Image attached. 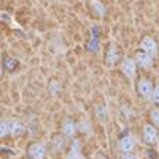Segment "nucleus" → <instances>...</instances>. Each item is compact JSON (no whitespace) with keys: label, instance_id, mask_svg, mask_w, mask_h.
<instances>
[{"label":"nucleus","instance_id":"nucleus-4","mask_svg":"<svg viewBox=\"0 0 159 159\" xmlns=\"http://www.w3.org/2000/svg\"><path fill=\"white\" fill-rule=\"evenodd\" d=\"M135 145H137V142H135L134 137L125 135V137H123L118 141V149L121 151V153H129V152H134Z\"/></svg>","mask_w":159,"mask_h":159},{"label":"nucleus","instance_id":"nucleus-6","mask_svg":"<svg viewBox=\"0 0 159 159\" xmlns=\"http://www.w3.org/2000/svg\"><path fill=\"white\" fill-rule=\"evenodd\" d=\"M134 61H135V63H137V66H141V68L148 69L153 63V57H151L149 54H147V52H144V51H138L135 54Z\"/></svg>","mask_w":159,"mask_h":159},{"label":"nucleus","instance_id":"nucleus-15","mask_svg":"<svg viewBox=\"0 0 159 159\" xmlns=\"http://www.w3.org/2000/svg\"><path fill=\"white\" fill-rule=\"evenodd\" d=\"M96 116L100 121H106L107 120V110L103 104H97L96 106Z\"/></svg>","mask_w":159,"mask_h":159},{"label":"nucleus","instance_id":"nucleus-21","mask_svg":"<svg viewBox=\"0 0 159 159\" xmlns=\"http://www.w3.org/2000/svg\"><path fill=\"white\" fill-rule=\"evenodd\" d=\"M99 42L96 41V39H93V41H90L89 42V45H87V49L89 51H92V52H94V51H97V48H99Z\"/></svg>","mask_w":159,"mask_h":159},{"label":"nucleus","instance_id":"nucleus-20","mask_svg":"<svg viewBox=\"0 0 159 159\" xmlns=\"http://www.w3.org/2000/svg\"><path fill=\"white\" fill-rule=\"evenodd\" d=\"M151 120H152V123L159 128V108H153V110L151 111Z\"/></svg>","mask_w":159,"mask_h":159},{"label":"nucleus","instance_id":"nucleus-3","mask_svg":"<svg viewBox=\"0 0 159 159\" xmlns=\"http://www.w3.org/2000/svg\"><path fill=\"white\" fill-rule=\"evenodd\" d=\"M121 72L132 80L135 78V75H137V63H135V61L131 59V58H125L121 62Z\"/></svg>","mask_w":159,"mask_h":159},{"label":"nucleus","instance_id":"nucleus-12","mask_svg":"<svg viewBox=\"0 0 159 159\" xmlns=\"http://www.w3.org/2000/svg\"><path fill=\"white\" fill-rule=\"evenodd\" d=\"M48 90H49V93H51L52 96L57 97V96H59V94H61L62 84H61L59 80H57V79H52V80L49 82V84H48Z\"/></svg>","mask_w":159,"mask_h":159},{"label":"nucleus","instance_id":"nucleus-13","mask_svg":"<svg viewBox=\"0 0 159 159\" xmlns=\"http://www.w3.org/2000/svg\"><path fill=\"white\" fill-rule=\"evenodd\" d=\"M66 147V137L65 135H57L54 139V149L57 151V152H61V151H63Z\"/></svg>","mask_w":159,"mask_h":159},{"label":"nucleus","instance_id":"nucleus-14","mask_svg":"<svg viewBox=\"0 0 159 159\" xmlns=\"http://www.w3.org/2000/svg\"><path fill=\"white\" fill-rule=\"evenodd\" d=\"M18 66V61L16 58H11V57H6L3 61V68H6L7 70H14Z\"/></svg>","mask_w":159,"mask_h":159},{"label":"nucleus","instance_id":"nucleus-10","mask_svg":"<svg viewBox=\"0 0 159 159\" xmlns=\"http://www.w3.org/2000/svg\"><path fill=\"white\" fill-rule=\"evenodd\" d=\"M117 61H118V49L114 44H111L108 47L107 52H106V63L108 66H114Z\"/></svg>","mask_w":159,"mask_h":159},{"label":"nucleus","instance_id":"nucleus-7","mask_svg":"<svg viewBox=\"0 0 159 159\" xmlns=\"http://www.w3.org/2000/svg\"><path fill=\"white\" fill-rule=\"evenodd\" d=\"M142 137H144V141L147 144H155L156 139H158V131L153 125L151 124H147L142 128Z\"/></svg>","mask_w":159,"mask_h":159},{"label":"nucleus","instance_id":"nucleus-16","mask_svg":"<svg viewBox=\"0 0 159 159\" xmlns=\"http://www.w3.org/2000/svg\"><path fill=\"white\" fill-rule=\"evenodd\" d=\"M9 135V129H7V120H0V139L6 138Z\"/></svg>","mask_w":159,"mask_h":159},{"label":"nucleus","instance_id":"nucleus-2","mask_svg":"<svg viewBox=\"0 0 159 159\" xmlns=\"http://www.w3.org/2000/svg\"><path fill=\"white\" fill-rule=\"evenodd\" d=\"M139 47H141V51L149 54L151 57H155L156 52H158V44L152 37H144L139 42Z\"/></svg>","mask_w":159,"mask_h":159},{"label":"nucleus","instance_id":"nucleus-1","mask_svg":"<svg viewBox=\"0 0 159 159\" xmlns=\"http://www.w3.org/2000/svg\"><path fill=\"white\" fill-rule=\"evenodd\" d=\"M27 153L30 159H44L47 155V147L42 142H34L28 147Z\"/></svg>","mask_w":159,"mask_h":159},{"label":"nucleus","instance_id":"nucleus-9","mask_svg":"<svg viewBox=\"0 0 159 159\" xmlns=\"http://www.w3.org/2000/svg\"><path fill=\"white\" fill-rule=\"evenodd\" d=\"M7 129H9V135L11 137H17L23 132L24 125L18 118H11V120H7Z\"/></svg>","mask_w":159,"mask_h":159},{"label":"nucleus","instance_id":"nucleus-18","mask_svg":"<svg viewBox=\"0 0 159 159\" xmlns=\"http://www.w3.org/2000/svg\"><path fill=\"white\" fill-rule=\"evenodd\" d=\"M76 125H78V131H80V132H89L90 131V124L87 120L80 121V123L76 124Z\"/></svg>","mask_w":159,"mask_h":159},{"label":"nucleus","instance_id":"nucleus-5","mask_svg":"<svg viewBox=\"0 0 159 159\" xmlns=\"http://www.w3.org/2000/svg\"><path fill=\"white\" fill-rule=\"evenodd\" d=\"M137 90H138V93L141 94L144 99H151L153 84H152V82L148 80V79H141V80H138V83H137Z\"/></svg>","mask_w":159,"mask_h":159},{"label":"nucleus","instance_id":"nucleus-24","mask_svg":"<svg viewBox=\"0 0 159 159\" xmlns=\"http://www.w3.org/2000/svg\"><path fill=\"white\" fill-rule=\"evenodd\" d=\"M3 75V63H0V76Z\"/></svg>","mask_w":159,"mask_h":159},{"label":"nucleus","instance_id":"nucleus-22","mask_svg":"<svg viewBox=\"0 0 159 159\" xmlns=\"http://www.w3.org/2000/svg\"><path fill=\"white\" fill-rule=\"evenodd\" d=\"M121 159H137V156H135L132 152H129V153H123Z\"/></svg>","mask_w":159,"mask_h":159},{"label":"nucleus","instance_id":"nucleus-17","mask_svg":"<svg viewBox=\"0 0 159 159\" xmlns=\"http://www.w3.org/2000/svg\"><path fill=\"white\" fill-rule=\"evenodd\" d=\"M65 159H84L82 151H75V149H69V153L65 156Z\"/></svg>","mask_w":159,"mask_h":159},{"label":"nucleus","instance_id":"nucleus-11","mask_svg":"<svg viewBox=\"0 0 159 159\" xmlns=\"http://www.w3.org/2000/svg\"><path fill=\"white\" fill-rule=\"evenodd\" d=\"M89 6L90 9L93 10L94 14L99 16V17H104L107 14V9H106V6L100 0H89Z\"/></svg>","mask_w":159,"mask_h":159},{"label":"nucleus","instance_id":"nucleus-23","mask_svg":"<svg viewBox=\"0 0 159 159\" xmlns=\"http://www.w3.org/2000/svg\"><path fill=\"white\" fill-rule=\"evenodd\" d=\"M97 159H108V158H107L106 155H102V153H100V155L97 156Z\"/></svg>","mask_w":159,"mask_h":159},{"label":"nucleus","instance_id":"nucleus-8","mask_svg":"<svg viewBox=\"0 0 159 159\" xmlns=\"http://www.w3.org/2000/svg\"><path fill=\"white\" fill-rule=\"evenodd\" d=\"M76 132H78V125L73 120L66 118L62 124V134L65 135L66 138H75Z\"/></svg>","mask_w":159,"mask_h":159},{"label":"nucleus","instance_id":"nucleus-19","mask_svg":"<svg viewBox=\"0 0 159 159\" xmlns=\"http://www.w3.org/2000/svg\"><path fill=\"white\" fill-rule=\"evenodd\" d=\"M151 100H152L153 104H159V84H156L152 90V94H151Z\"/></svg>","mask_w":159,"mask_h":159}]
</instances>
